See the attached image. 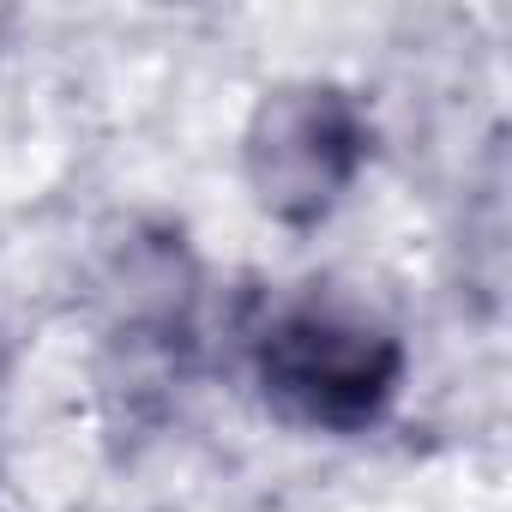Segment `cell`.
I'll return each instance as SVG.
<instances>
[{
    "label": "cell",
    "mask_w": 512,
    "mask_h": 512,
    "mask_svg": "<svg viewBox=\"0 0 512 512\" xmlns=\"http://www.w3.org/2000/svg\"><path fill=\"white\" fill-rule=\"evenodd\" d=\"M374 157V121L338 79L266 85L241 127L247 193L284 229H320L362 181Z\"/></svg>",
    "instance_id": "7a4b0ae2"
},
{
    "label": "cell",
    "mask_w": 512,
    "mask_h": 512,
    "mask_svg": "<svg viewBox=\"0 0 512 512\" xmlns=\"http://www.w3.org/2000/svg\"><path fill=\"white\" fill-rule=\"evenodd\" d=\"M404 338L344 302H284L253 332L260 398L314 434H362L404 392Z\"/></svg>",
    "instance_id": "6da1fadb"
}]
</instances>
